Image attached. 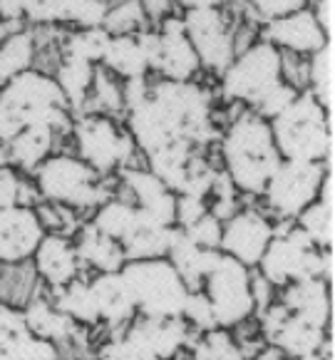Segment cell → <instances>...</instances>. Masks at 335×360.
Returning a JSON list of instances; mask_svg holds the SVG:
<instances>
[{
  "mask_svg": "<svg viewBox=\"0 0 335 360\" xmlns=\"http://www.w3.org/2000/svg\"><path fill=\"white\" fill-rule=\"evenodd\" d=\"M221 229L223 221H218L214 214L206 212L199 221L181 229V231L186 233V238H192L197 246H202V249H218V244H221Z\"/></svg>",
  "mask_w": 335,
  "mask_h": 360,
  "instance_id": "46",
  "label": "cell"
},
{
  "mask_svg": "<svg viewBox=\"0 0 335 360\" xmlns=\"http://www.w3.org/2000/svg\"><path fill=\"white\" fill-rule=\"evenodd\" d=\"M202 291L211 303L218 328H234L249 321L256 311L251 296V271L226 254H221L218 264L204 278Z\"/></svg>",
  "mask_w": 335,
  "mask_h": 360,
  "instance_id": "11",
  "label": "cell"
},
{
  "mask_svg": "<svg viewBox=\"0 0 335 360\" xmlns=\"http://www.w3.org/2000/svg\"><path fill=\"white\" fill-rule=\"evenodd\" d=\"M22 20L35 27L58 25V0H25V15Z\"/></svg>",
  "mask_w": 335,
  "mask_h": 360,
  "instance_id": "48",
  "label": "cell"
},
{
  "mask_svg": "<svg viewBox=\"0 0 335 360\" xmlns=\"http://www.w3.org/2000/svg\"><path fill=\"white\" fill-rule=\"evenodd\" d=\"M244 6L256 22H271L301 8H308V0H244Z\"/></svg>",
  "mask_w": 335,
  "mask_h": 360,
  "instance_id": "44",
  "label": "cell"
},
{
  "mask_svg": "<svg viewBox=\"0 0 335 360\" xmlns=\"http://www.w3.org/2000/svg\"><path fill=\"white\" fill-rule=\"evenodd\" d=\"M110 35H137L147 27V18L139 6V0H117L107 8L105 22H102Z\"/></svg>",
  "mask_w": 335,
  "mask_h": 360,
  "instance_id": "40",
  "label": "cell"
},
{
  "mask_svg": "<svg viewBox=\"0 0 335 360\" xmlns=\"http://www.w3.org/2000/svg\"><path fill=\"white\" fill-rule=\"evenodd\" d=\"M45 226L32 207L15 204L0 212V264L30 261L45 236Z\"/></svg>",
  "mask_w": 335,
  "mask_h": 360,
  "instance_id": "15",
  "label": "cell"
},
{
  "mask_svg": "<svg viewBox=\"0 0 335 360\" xmlns=\"http://www.w3.org/2000/svg\"><path fill=\"white\" fill-rule=\"evenodd\" d=\"M32 124L72 132V110L50 72L27 70L0 87V142L6 144Z\"/></svg>",
  "mask_w": 335,
  "mask_h": 360,
  "instance_id": "3",
  "label": "cell"
},
{
  "mask_svg": "<svg viewBox=\"0 0 335 360\" xmlns=\"http://www.w3.org/2000/svg\"><path fill=\"white\" fill-rule=\"evenodd\" d=\"M184 11H199V8H229L234 0H174Z\"/></svg>",
  "mask_w": 335,
  "mask_h": 360,
  "instance_id": "53",
  "label": "cell"
},
{
  "mask_svg": "<svg viewBox=\"0 0 335 360\" xmlns=\"http://www.w3.org/2000/svg\"><path fill=\"white\" fill-rule=\"evenodd\" d=\"M32 269L50 288H63L77 278L80 256L65 233H45L32 254Z\"/></svg>",
  "mask_w": 335,
  "mask_h": 360,
  "instance_id": "20",
  "label": "cell"
},
{
  "mask_svg": "<svg viewBox=\"0 0 335 360\" xmlns=\"http://www.w3.org/2000/svg\"><path fill=\"white\" fill-rule=\"evenodd\" d=\"M90 288H92V293H95L100 321H105L112 328H119V326L134 321L137 308H134L129 288L119 271L117 274H100L97 278L90 281Z\"/></svg>",
  "mask_w": 335,
  "mask_h": 360,
  "instance_id": "23",
  "label": "cell"
},
{
  "mask_svg": "<svg viewBox=\"0 0 335 360\" xmlns=\"http://www.w3.org/2000/svg\"><path fill=\"white\" fill-rule=\"evenodd\" d=\"M283 82L281 50H276L263 37L254 40L234 58V63L221 75V95L231 105L254 110L268 92Z\"/></svg>",
  "mask_w": 335,
  "mask_h": 360,
  "instance_id": "5",
  "label": "cell"
},
{
  "mask_svg": "<svg viewBox=\"0 0 335 360\" xmlns=\"http://www.w3.org/2000/svg\"><path fill=\"white\" fill-rule=\"evenodd\" d=\"M25 15V0H0V20L11 27H20Z\"/></svg>",
  "mask_w": 335,
  "mask_h": 360,
  "instance_id": "52",
  "label": "cell"
},
{
  "mask_svg": "<svg viewBox=\"0 0 335 360\" xmlns=\"http://www.w3.org/2000/svg\"><path fill=\"white\" fill-rule=\"evenodd\" d=\"M139 212L132 202H124V199H107L105 204L97 207V214L92 219V226L97 231H102L105 236L114 238V241H122L129 233V229L134 226Z\"/></svg>",
  "mask_w": 335,
  "mask_h": 360,
  "instance_id": "36",
  "label": "cell"
},
{
  "mask_svg": "<svg viewBox=\"0 0 335 360\" xmlns=\"http://www.w3.org/2000/svg\"><path fill=\"white\" fill-rule=\"evenodd\" d=\"M110 32L105 27H87V30H74L63 37V55L67 58L85 60V63L100 65L105 58V50L110 45Z\"/></svg>",
  "mask_w": 335,
  "mask_h": 360,
  "instance_id": "38",
  "label": "cell"
},
{
  "mask_svg": "<svg viewBox=\"0 0 335 360\" xmlns=\"http://www.w3.org/2000/svg\"><path fill=\"white\" fill-rule=\"evenodd\" d=\"M139 6H142L147 22H155V25H159L164 18L171 15L174 0H139Z\"/></svg>",
  "mask_w": 335,
  "mask_h": 360,
  "instance_id": "51",
  "label": "cell"
},
{
  "mask_svg": "<svg viewBox=\"0 0 335 360\" xmlns=\"http://www.w3.org/2000/svg\"><path fill=\"white\" fill-rule=\"evenodd\" d=\"M97 65L85 63V60L67 58V55H60L58 68H55V82H58L60 92L67 100V107L72 112L85 110V102L90 97L92 90V79H95Z\"/></svg>",
  "mask_w": 335,
  "mask_h": 360,
  "instance_id": "29",
  "label": "cell"
},
{
  "mask_svg": "<svg viewBox=\"0 0 335 360\" xmlns=\"http://www.w3.org/2000/svg\"><path fill=\"white\" fill-rule=\"evenodd\" d=\"M100 65L122 82L124 79L147 77L152 72L134 35H112Z\"/></svg>",
  "mask_w": 335,
  "mask_h": 360,
  "instance_id": "30",
  "label": "cell"
},
{
  "mask_svg": "<svg viewBox=\"0 0 335 360\" xmlns=\"http://www.w3.org/2000/svg\"><path fill=\"white\" fill-rule=\"evenodd\" d=\"M159 32V58H157L155 72L162 75V79L171 82H192L202 72L197 50L189 43L181 18L169 15L157 25Z\"/></svg>",
  "mask_w": 335,
  "mask_h": 360,
  "instance_id": "16",
  "label": "cell"
},
{
  "mask_svg": "<svg viewBox=\"0 0 335 360\" xmlns=\"http://www.w3.org/2000/svg\"><path fill=\"white\" fill-rule=\"evenodd\" d=\"M283 306L296 316H303L313 323L328 328L330 311H333L328 281L325 278H303V281L291 283L283 291Z\"/></svg>",
  "mask_w": 335,
  "mask_h": 360,
  "instance_id": "25",
  "label": "cell"
},
{
  "mask_svg": "<svg viewBox=\"0 0 335 360\" xmlns=\"http://www.w3.org/2000/svg\"><path fill=\"white\" fill-rule=\"evenodd\" d=\"M296 219H298V229L310 238V244L315 249L320 251L333 249V202L315 199Z\"/></svg>",
  "mask_w": 335,
  "mask_h": 360,
  "instance_id": "37",
  "label": "cell"
},
{
  "mask_svg": "<svg viewBox=\"0 0 335 360\" xmlns=\"http://www.w3.org/2000/svg\"><path fill=\"white\" fill-rule=\"evenodd\" d=\"M60 134L53 127H45V124H32L25 127L22 132H18L11 142H6V152H8V165L18 167V169L32 172L43 165L45 159L53 154L55 142H58Z\"/></svg>",
  "mask_w": 335,
  "mask_h": 360,
  "instance_id": "26",
  "label": "cell"
},
{
  "mask_svg": "<svg viewBox=\"0 0 335 360\" xmlns=\"http://www.w3.org/2000/svg\"><path fill=\"white\" fill-rule=\"evenodd\" d=\"M20 194H22V181L18 176L15 167L0 165V212L20 204Z\"/></svg>",
  "mask_w": 335,
  "mask_h": 360,
  "instance_id": "49",
  "label": "cell"
},
{
  "mask_svg": "<svg viewBox=\"0 0 335 360\" xmlns=\"http://www.w3.org/2000/svg\"><path fill=\"white\" fill-rule=\"evenodd\" d=\"M211 92L199 82H149L144 102L127 110V132L144 157L171 144L206 147L214 137Z\"/></svg>",
  "mask_w": 335,
  "mask_h": 360,
  "instance_id": "1",
  "label": "cell"
},
{
  "mask_svg": "<svg viewBox=\"0 0 335 360\" xmlns=\"http://www.w3.org/2000/svg\"><path fill=\"white\" fill-rule=\"evenodd\" d=\"M268 124H271L273 142H276L281 159L330 165V154H333V112L320 107L310 92H301Z\"/></svg>",
  "mask_w": 335,
  "mask_h": 360,
  "instance_id": "4",
  "label": "cell"
},
{
  "mask_svg": "<svg viewBox=\"0 0 335 360\" xmlns=\"http://www.w3.org/2000/svg\"><path fill=\"white\" fill-rule=\"evenodd\" d=\"M139 212V209H137ZM176 236L174 226H164L152 219H147L139 212L134 226L129 229L127 236L119 241L127 261H144V259H166L169 246Z\"/></svg>",
  "mask_w": 335,
  "mask_h": 360,
  "instance_id": "24",
  "label": "cell"
},
{
  "mask_svg": "<svg viewBox=\"0 0 335 360\" xmlns=\"http://www.w3.org/2000/svg\"><path fill=\"white\" fill-rule=\"evenodd\" d=\"M218 259H221V251L202 249V246L194 244L192 238H186L181 229H176V236L169 246V254H166V261L174 266V271L179 274V278L189 291H202L204 278L211 274Z\"/></svg>",
  "mask_w": 335,
  "mask_h": 360,
  "instance_id": "22",
  "label": "cell"
},
{
  "mask_svg": "<svg viewBox=\"0 0 335 360\" xmlns=\"http://www.w3.org/2000/svg\"><path fill=\"white\" fill-rule=\"evenodd\" d=\"M192 360H246V355L226 328H216L204 333V338L194 345Z\"/></svg>",
  "mask_w": 335,
  "mask_h": 360,
  "instance_id": "41",
  "label": "cell"
},
{
  "mask_svg": "<svg viewBox=\"0 0 335 360\" xmlns=\"http://www.w3.org/2000/svg\"><path fill=\"white\" fill-rule=\"evenodd\" d=\"M22 316H25V323L30 326L32 333L45 340H53V343L55 340L70 338L74 330L72 318H67L63 311H58L55 306L45 303L43 298H32L25 306V311H22Z\"/></svg>",
  "mask_w": 335,
  "mask_h": 360,
  "instance_id": "32",
  "label": "cell"
},
{
  "mask_svg": "<svg viewBox=\"0 0 335 360\" xmlns=\"http://www.w3.org/2000/svg\"><path fill=\"white\" fill-rule=\"evenodd\" d=\"M218 149H221L223 174L229 176L241 194H263L271 174L281 165L271 124L246 107H241L239 115L226 124Z\"/></svg>",
  "mask_w": 335,
  "mask_h": 360,
  "instance_id": "2",
  "label": "cell"
},
{
  "mask_svg": "<svg viewBox=\"0 0 335 360\" xmlns=\"http://www.w3.org/2000/svg\"><path fill=\"white\" fill-rule=\"evenodd\" d=\"M261 276L271 286L286 288L303 278H325L333 276V256L330 251H320L310 244L301 229H291L283 236H273L268 249L258 261Z\"/></svg>",
  "mask_w": 335,
  "mask_h": 360,
  "instance_id": "8",
  "label": "cell"
},
{
  "mask_svg": "<svg viewBox=\"0 0 335 360\" xmlns=\"http://www.w3.org/2000/svg\"><path fill=\"white\" fill-rule=\"evenodd\" d=\"M124 186L129 189L134 199V207L144 214L147 219L164 226H174V207H176V194L149 169L142 167H124L119 169Z\"/></svg>",
  "mask_w": 335,
  "mask_h": 360,
  "instance_id": "19",
  "label": "cell"
},
{
  "mask_svg": "<svg viewBox=\"0 0 335 360\" xmlns=\"http://www.w3.org/2000/svg\"><path fill=\"white\" fill-rule=\"evenodd\" d=\"M37 274L32 266L22 264H3L0 271V298L3 306H27L35 298Z\"/></svg>",
  "mask_w": 335,
  "mask_h": 360,
  "instance_id": "34",
  "label": "cell"
},
{
  "mask_svg": "<svg viewBox=\"0 0 335 360\" xmlns=\"http://www.w3.org/2000/svg\"><path fill=\"white\" fill-rule=\"evenodd\" d=\"M37 60V37L27 27L11 30L0 40V87L13 77L35 68Z\"/></svg>",
  "mask_w": 335,
  "mask_h": 360,
  "instance_id": "28",
  "label": "cell"
},
{
  "mask_svg": "<svg viewBox=\"0 0 335 360\" xmlns=\"http://www.w3.org/2000/svg\"><path fill=\"white\" fill-rule=\"evenodd\" d=\"M181 318L186 323H192L194 328H199L202 333H209V330H216V316H214V308L209 303L206 293L204 291H189L186 293L184 308H181Z\"/></svg>",
  "mask_w": 335,
  "mask_h": 360,
  "instance_id": "42",
  "label": "cell"
},
{
  "mask_svg": "<svg viewBox=\"0 0 335 360\" xmlns=\"http://www.w3.org/2000/svg\"><path fill=\"white\" fill-rule=\"evenodd\" d=\"M72 139L77 157L100 176L112 174L114 169L129 167L132 157L137 154L127 127L110 115H92L85 112L72 122Z\"/></svg>",
  "mask_w": 335,
  "mask_h": 360,
  "instance_id": "9",
  "label": "cell"
},
{
  "mask_svg": "<svg viewBox=\"0 0 335 360\" xmlns=\"http://www.w3.org/2000/svg\"><path fill=\"white\" fill-rule=\"evenodd\" d=\"M122 278L129 288L139 316L147 318H176L181 316L189 288L179 278L174 266L166 259L127 261L122 266Z\"/></svg>",
  "mask_w": 335,
  "mask_h": 360,
  "instance_id": "6",
  "label": "cell"
},
{
  "mask_svg": "<svg viewBox=\"0 0 335 360\" xmlns=\"http://www.w3.org/2000/svg\"><path fill=\"white\" fill-rule=\"evenodd\" d=\"M100 360H159V358H157L147 345L139 343L134 335L124 333L102 345Z\"/></svg>",
  "mask_w": 335,
  "mask_h": 360,
  "instance_id": "43",
  "label": "cell"
},
{
  "mask_svg": "<svg viewBox=\"0 0 335 360\" xmlns=\"http://www.w3.org/2000/svg\"><path fill=\"white\" fill-rule=\"evenodd\" d=\"M310 13H313L315 22L320 25V30L325 32V37L328 40H333V22H335V3L333 0H315L313 8H310Z\"/></svg>",
  "mask_w": 335,
  "mask_h": 360,
  "instance_id": "50",
  "label": "cell"
},
{
  "mask_svg": "<svg viewBox=\"0 0 335 360\" xmlns=\"http://www.w3.org/2000/svg\"><path fill=\"white\" fill-rule=\"evenodd\" d=\"M74 251H77L80 261H87L90 266H95L100 274H117V271H122V266L127 264V256H124L119 241H114V238L97 231L92 224H85V226L77 231Z\"/></svg>",
  "mask_w": 335,
  "mask_h": 360,
  "instance_id": "27",
  "label": "cell"
},
{
  "mask_svg": "<svg viewBox=\"0 0 335 360\" xmlns=\"http://www.w3.org/2000/svg\"><path fill=\"white\" fill-rule=\"evenodd\" d=\"M181 316L176 318H147L139 316L127 333L134 335L142 345H147L159 360H171L181 353L189 338V328Z\"/></svg>",
  "mask_w": 335,
  "mask_h": 360,
  "instance_id": "21",
  "label": "cell"
},
{
  "mask_svg": "<svg viewBox=\"0 0 335 360\" xmlns=\"http://www.w3.org/2000/svg\"><path fill=\"white\" fill-rule=\"evenodd\" d=\"M87 112L92 115H119L124 112V97H122V79H117L112 72H107L102 65H97L95 79H92L90 97L85 102Z\"/></svg>",
  "mask_w": 335,
  "mask_h": 360,
  "instance_id": "35",
  "label": "cell"
},
{
  "mask_svg": "<svg viewBox=\"0 0 335 360\" xmlns=\"http://www.w3.org/2000/svg\"><path fill=\"white\" fill-rule=\"evenodd\" d=\"M11 30H18V27H11V25H6V22L0 20V40H3V37H6Z\"/></svg>",
  "mask_w": 335,
  "mask_h": 360,
  "instance_id": "55",
  "label": "cell"
},
{
  "mask_svg": "<svg viewBox=\"0 0 335 360\" xmlns=\"http://www.w3.org/2000/svg\"><path fill=\"white\" fill-rule=\"evenodd\" d=\"M273 236H276V229L263 214L256 209H239L223 224L218 251L244 264L246 269H254L258 266L261 256L268 249Z\"/></svg>",
  "mask_w": 335,
  "mask_h": 360,
  "instance_id": "14",
  "label": "cell"
},
{
  "mask_svg": "<svg viewBox=\"0 0 335 360\" xmlns=\"http://www.w3.org/2000/svg\"><path fill=\"white\" fill-rule=\"evenodd\" d=\"M184 30L197 50L202 70L221 77L236 58V18L229 8H199L184 11Z\"/></svg>",
  "mask_w": 335,
  "mask_h": 360,
  "instance_id": "10",
  "label": "cell"
},
{
  "mask_svg": "<svg viewBox=\"0 0 335 360\" xmlns=\"http://www.w3.org/2000/svg\"><path fill=\"white\" fill-rule=\"evenodd\" d=\"M206 212H209L206 199H202V196H189V194H176L174 224H179V229L192 226V224L199 221Z\"/></svg>",
  "mask_w": 335,
  "mask_h": 360,
  "instance_id": "47",
  "label": "cell"
},
{
  "mask_svg": "<svg viewBox=\"0 0 335 360\" xmlns=\"http://www.w3.org/2000/svg\"><path fill=\"white\" fill-rule=\"evenodd\" d=\"M107 8V0H58V25H74L77 30L102 27Z\"/></svg>",
  "mask_w": 335,
  "mask_h": 360,
  "instance_id": "39",
  "label": "cell"
},
{
  "mask_svg": "<svg viewBox=\"0 0 335 360\" xmlns=\"http://www.w3.org/2000/svg\"><path fill=\"white\" fill-rule=\"evenodd\" d=\"M55 308L63 311L67 318H72L74 323L95 326L100 321V311H97V301L90 283L77 281V278L70 281L67 286L55 288Z\"/></svg>",
  "mask_w": 335,
  "mask_h": 360,
  "instance_id": "33",
  "label": "cell"
},
{
  "mask_svg": "<svg viewBox=\"0 0 335 360\" xmlns=\"http://www.w3.org/2000/svg\"><path fill=\"white\" fill-rule=\"evenodd\" d=\"M330 172V165L323 162H291L281 159L278 169L271 174L263 196L268 207L286 219H296L306 207L318 199L320 186L325 174Z\"/></svg>",
  "mask_w": 335,
  "mask_h": 360,
  "instance_id": "12",
  "label": "cell"
},
{
  "mask_svg": "<svg viewBox=\"0 0 335 360\" xmlns=\"http://www.w3.org/2000/svg\"><path fill=\"white\" fill-rule=\"evenodd\" d=\"M0 360H63L53 340L30 330L20 308L0 303Z\"/></svg>",
  "mask_w": 335,
  "mask_h": 360,
  "instance_id": "18",
  "label": "cell"
},
{
  "mask_svg": "<svg viewBox=\"0 0 335 360\" xmlns=\"http://www.w3.org/2000/svg\"><path fill=\"white\" fill-rule=\"evenodd\" d=\"M256 360H286V355H283L281 350L276 348V345L266 343V345H263V350L256 355Z\"/></svg>",
  "mask_w": 335,
  "mask_h": 360,
  "instance_id": "54",
  "label": "cell"
},
{
  "mask_svg": "<svg viewBox=\"0 0 335 360\" xmlns=\"http://www.w3.org/2000/svg\"><path fill=\"white\" fill-rule=\"evenodd\" d=\"M261 328L266 343L276 345L288 360L320 353L325 343V328L303 316L288 311L283 303L268 306L261 313Z\"/></svg>",
  "mask_w": 335,
  "mask_h": 360,
  "instance_id": "13",
  "label": "cell"
},
{
  "mask_svg": "<svg viewBox=\"0 0 335 360\" xmlns=\"http://www.w3.org/2000/svg\"><path fill=\"white\" fill-rule=\"evenodd\" d=\"M258 37H263L266 43H271L281 53L301 55V58H308V55H313L315 50H320L328 43V37L315 22L310 8H301V11L291 13V15L263 22Z\"/></svg>",
  "mask_w": 335,
  "mask_h": 360,
  "instance_id": "17",
  "label": "cell"
},
{
  "mask_svg": "<svg viewBox=\"0 0 335 360\" xmlns=\"http://www.w3.org/2000/svg\"><path fill=\"white\" fill-rule=\"evenodd\" d=\"M37 194L67 209H92L107 202L102 176L72 154H50L35 172Z\"/></svg>",
  "mask_w": 335,
  "mask_h": 360,
  "instance_id": "7",
  "label": "cell"
},
{
  "mask_svg": "<svg viewBox=\"0 0 335 360\" xmlns=\"http://www.w3.org/2000/svg\"><path fill=\"white\" fill-rule=\"evenodd\" d=\"M306 92L313 95V100L328 112H333L335 100V45L333 40L308 55V82Z\"/></svg>",
  "mask_w": 335,
  "mask_h": 360,
  "instance_id": "31",
  "label": "cell"
},
{
  "mask_svg": "<svg viewBox=\"0 0 335 360\" xmlns=\"http://www.w3.org/2000/svg\"><path fill=\"white\" fill-rule=\"evenodd\" d=\"M298 95H301V92H298L293 85H288L286 79H283L281 85H276V87H273V90L268 92V95L263 97V100H261L258 105H256L251 112H256V115H258V117H263V120H266V122H271L273 117H278V115H281V112L286 110V107L291 105V102L296 100Z\"/></svg>",
  "mask_w": 335,
  "mask_h": 360,
  "instance_id": "45",
  "label": "cell"
}]
</instances>
